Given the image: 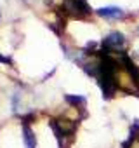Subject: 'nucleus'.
Instances as JSON below:
<instances>
[{"mask_svg":"<svg viewBox=\"0 0 139 148\" xmlns=\"http://www.w3.org/2000/svg\"><path fill=\"white\" fill-rule=\"evenodd\" d=\"M97 14L104 19H110V21H115V19H122L123 18V11L120 7H115V5H110V7H101L97 9Z\"/></svg>","mask_w":139,"mask_h":148,"instance_id":"obj_3","label":"nucleus"},{"mask_svg":"<svg viewBox=\"0 0 139 148\" xmlns=\"http://www.w3.org/2000/svg\"><path fill=\"white\" fill-rule=\"evenodd\" d=\"M23 134H25V145L26 148H37V141H35V136L31 132L30 127H25L23 129Z\"/></svg>","mask_w":139,"mask_h":148,"instance_id":"obj_4","label":"nucleus"},{"mask_svg":"<svg viewBox=\"0 0 139 148\" xmlns=\"http://www.w3.org/2000/svg\"><path fill=\"white\" fill-rule=\"evenodd\" d=\"M123 47H125V37L120 32H111L103 40V49L104 51H122Z\"/></svg>","mask_w":139,"mask_h":148,"instance_id":"obj_2","label":"nucleus"},{"mask_svg":"<svg viewBox=\"0 0 139 148\" xmlns=\"http://www.w3.org/2000/svg\"><path fill=\"white\" fill-rule=\"evenodd\" d=\"M63 9L73 18H82V16L91 14V7L87 5L85 0H64Z\"/></svg>","mask_w":139,"mask_h":148,"instance_id":"obj_1","label":"nucleus"},{"mask_svg":"<svg viewBox=\"0 0 139 148\" xmlns=\"http://www.w3.org/2000/svg\"><path fill=\"white\" fill-rule=\"evenodd\" d=\"M66 101L72 103V105H84L85 103V98L84 96H72V94H68L66 96Z\"/></svg>","mask_w":139,"mask_h":148,"instance_id":"obj_5","label":"nucleus"}]
</instances>
